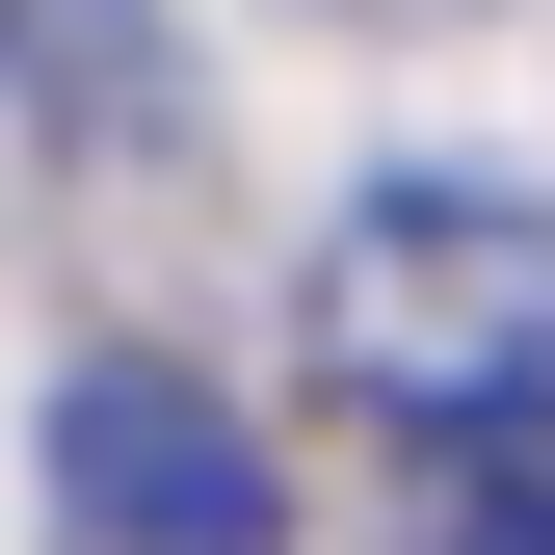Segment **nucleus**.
I'll return each mask as SVG.
<instances>
[{"mask_svg": "<svg viewBox=\"0 0 555 555\" xmlns=\"http://www.w3.org/2000/svg\"><path fill=\"white\" fill-rule=\"evenodd\" d=\"M318 371L424 450H555V185H344Z\"/></svg>", "mask_w": 555, "mask_h": 555, "instance_id": "f257e3e1", "label": "nucleus"}, {"mask_svg": "<svg viewBox=\"0 0 555 555\" xmlns=\"http://www.w3.org/2000/svg\"><path fill=\"white\" fill-rule=\"evenodd\" d=\"M53 529H80V555H264L292 503H264V450H238L185 371H132V344H106V371L53 397Z\"/></svg>", "mask_w": 555, "mask_h": 555, "instance_id": "f03ea898", "label": "nucleus"}, {"mask_svg": "<svg viewBox=\"0 0 555 555\" xmlns=\"http://www.w3.org/2000/svg\"><path fill=\"white\" fill-rule=\"evenodd\" d=\"M450 555H555V503H476V529H450Z\"/></svg>", "mask_w": 555, "mask_h": 555, "instance_id": "7ed1b4c3", "label": "nucleus"}, {"mask_svg": "<svg viewBox=\"0 0 555 555\" xmlns=\"http://www.w3.org/2000/svg\"><path fill=\"white\" fill-rule=\"evenodd\" d=\"M0 80H27V0H0Z\"/></svg>", "mask_w": 555, "mask_h": 555, "instance_id": "20e7f679", "label": "nucleus"}]
</instances>
